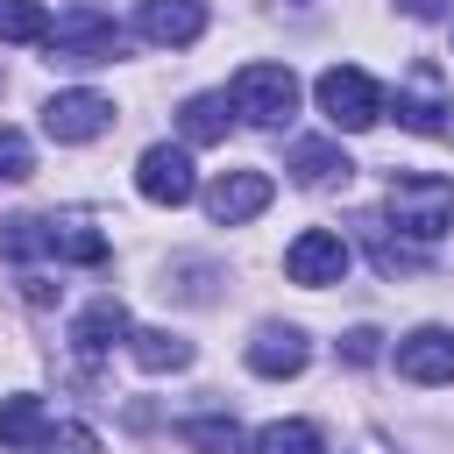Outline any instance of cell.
I'll return each mask as SVG.
<instances>
[{
  "mask_svg": "<svg viewBox=\"0 0 454 454\" xmlns=\"http://www.w3.org/2000/svg\"><path fill=\"white\" fill-rule=\"evenodd\" d=\"M312 99H319V114H326L340 135H362V128L383 121V85H376L369 71H355V64H326L319 85H312Z\"/></svg>",
  "mask_w": 454,
  "mask_h": 454,
  "instance_id": "3",
  "label": "cell"
},
{
  "mask_svg": "<svg viewBox=\"0 0 454 454\" xmlns=\"http://www.w3.org/2000/svg\"><path fill=\"white\" fill-rule=\"evenodd\" d=\"M284 277H291V284H305V291L340 284V277H348V241H340L333 227H305V234L284 248Z\"/></svg>",
  "mask_w": 454,
  "mask_h": 454,
  "instance_id": "5",
  "label": "cell"
},
{
  "mask_svg": "<svg viewBox=\"0 0 454 454\" xmlns=\"http://www.w3.org/2000/svg\"><path fill=\"white\" fill-rule=\"evenodd\" d=\"M284 170H291L305 192H326V184H348V177H355V163L340 156V142H291Z\"/></svg>",
  "mask_w": 454,
  "mask_h": 454,
  "instance_id": "13",
  "label": "cell"
},
{
  "mask_svg": "<svg viewBox=\"0 0 454 454\" xmlns=\"http://www.w3.org/2000/svg\"><path fill=\"white\" fill-rule=\"evenodd\" d=\"M270 177L262 170H220L213 184H206V213L220 220V227H241V220H255L262 206H270Z\"/></svg>",
  "mask_w": 454,
  "mask_h": 454,
  "instance_id": "8",
  "label": "cell"
},
{
  "mask_svg": "<svg viewBox=\"0 0 454 454\" xmlns=\"http://www.w3.org/2000/svg\"><path fill=\"white\" fill-rule=\"evenodd\" d=\"M248 454H326V440H319L312 419H277V426H262L248 440Z\"/></svg>",
  "mask_w": 454,
  "mask_h": 454,
  "instance_id": "18",
  "label": "cell"
},
{
  "mask_svg": "<svg viewBox=\"0 0 454 454\" xmlns=\"http://www.w3.org/2000/svg\"><path fill=\"white\" fill-rule=\"evenodd\" d=\"M177 440H184L192 454H248V440H241V426H234V419H184V426H177Z\"/></svg>",
  "mask_w": 454,
  "mask_h": 454,
  "instance_id": "20",
  "label": "cell"
},
{
  "mask_svg": "<svg viewBox=\"0 0 454 454\" xmlns=\"http://www.w3.org/2000/svg\"><path fill=\"white\" fill-rule=\"evenodd\" d=\"M0 177H7V184L35 177V149H28V135H21V128H0Z\"/></svg>",
  "mask_w": 454,
  "mask_h": 454,
  "instance_id": "24",
  "label": "cell"
},
{
  "mask_svg": "<svg viewBox=\"0 0 454 454\" xmlns=\"http://www.w3.org/2000/svg\"><path fill=\"white\" fill-rule=\"evenodd\" d=\"M43 440H50L43 397H7V404H0V447H7V454H35Z\"/></svg>",
  "mask_w": 454,
  "mask_h": 454,
  "instance_id": "14",
  "label": "cell"
},
{
  "mask_svg": "<svg viewBox=\"0 0 454 454\" xmlns=\"http://www.w3.org/2000/svg\"><path fill=\"white\" fill-rule=\"evenodd\" d=\"M0 255H7V262H35V255H50V220H35V213L0 220Z\"/></svg>",
  "mask_w": 454,
  "mask_h": 454,
  "instance_id": "19",
  "label": "cell"
},
{
  "mask_svg": "<svg viewBox=\"0 0 454 454\" xmlns=\"http://www.w3.org/2000/svg\"><path fill=\"white\" fill-rule=\"evenodd\" d=\"M0 43H50V7L43 0H0Z\"/></svg>",
  "mask_w": 454,
  "mask_h": 454,
  "instance_id": "21",
  "label": "cell"
},
{
  "mask_svg": "<svg viewBox=\"0 0 454 454\" xmlns=\"http://www.w3.org/2000/svg\"><path fill=\"white\" fill-rule=\"evenodd\" d=\"M177 128H184V142H227V128H234V99H227V92H199V99H184Z\"/></svg>",
  "mask_w": 454,
  "mask_h": 454,
  "instance_id": "15",
  "label": "cell"
},
{
  "mask_svg": "<svg viewBox=\"0 0 454 454\" xmlns=\"http://www.w3.org/2000/svg\"><path fill=\"white\" fill-rule=\"evenodd\" d=\"M411 21H433V14H447V0H397Z\"/></svg>",
  "mask_w": 454,
  "mask_h": 454,
  "instance_id": "27",
  "label": "cell"
},
{
  "mask_svg": "<svg viewBox=\"0 0 454 454\" xmlns=\"http://www.w3.org/2000/svg\"><path fill=\"white\" fill-rule=\"evenodd\" d=\"M106 128H114V99L106 92H57L43 106V135L50 142H92Z\"/></svg>",
  "mask_w": 454,
  "mask_h": 454,
  "instance_id": "6",
  "label": "cell"
},
{
  "mask_svg": "<svg viewBox=\"0 0 454 454\" xmlns=\"http://www.w3.org/2000/svg\"><path fill=\"white\" fill-rule=\"evenodd\" d=\"M383 213L397 220V234H411V241H440V234L454 227V184L433 177V170H404V177H390Z\"/></svg>",
  "mask_w": 454,
  "mask_h": 454,
  "instance_id": "1",
  "label": "cell"
},
{
  "mask_svg": "<svg viewBox=\"0 0 454 454\" xmlns=\"http://www.w3.org/2000/svg\"><path fill=\"white\" fill-rule=\"evenodd\" d=\"M43 454H99V433L92 426H50Z\"/></svg>",
  "mask_w": 454,
  "mask_h": 454,
  "instance_id": "25",
  "label": "cell"
},
{
  "mask_svg": "<svg viewBox=\"0 0 454 454\" xmlns=\"http://www.w3.org/2000/svg\"><path fill=\"white\" fill-rule=\"evenodd\" d=\"M340 355L362 369V362H376V355H383V333H376V326H348V333H340Z\"/></svg>",
  "mask_w": 454,
  "mask_h": 454,
  "instance_id": "26",
  "label": "cell"
},
{
  "mask_svg": "<svg viewBox=\"0 0 454 454\" xmlns=\"http://www.w3.org/2000/svg\"><path fill=\"white\" fill-rule=\"evenodd\" d=\"M128 355H135V369L163 376V369H184V362H192V340H177V333H163V326H135V333H128Z\"/></svg>",
  "mask_w": 454,
  "mask_h": 454,
  "instance_id": "16",
  "label": "cell"
},
{
  "mask_svg": "<svg viewBox=\"0 0 454 454\" xmlns=\"http://www.w3.org/2000/svg\"><path fill=\"white\" fill-rule=\"evenodd\" d=\"M135 28H142L156 50H184V43L206 35V7H199V0H142Z\"/></svg>",
  "mask_w": 454,
  "mask_h": 454,
  "instance_id": "10",
  "label": "cell"
},
{
  "mask_svg": "<svg viewBox=\"0 0 454 454\" xmlns=\"http://www.w3.org/2000/svg\"><path fill=\"white\" fill-rule=\"evenodd\" d=\"M312 362V340L298 333V326H262L255 340H248V369L255 376H298Z\"/></svg>",
  "mask_w": 454,
  "mask_h": 454,
  "instance_id": "12",
  "label": "cell"
},
{
  "mask_svg": "<svg viewBox=\"0 0 454 454\" xmlns=\"http://www.w3.org/2000/svg\"><path fill=\"white\" fill-rule=\"evenodd\" d=\"M128 333H135V326H128V312H121L114 298H99V305H85V312L71 319V355L92 369V362H99V355H114Z\"/></svg>",
  "mask_w": 454,
  "mask_h": 454,
  "instance_id": "11",
  "label": "cell"
},
{
  "mask_svg": "<svg viewBox=\"0 0 454 454\" xmlns=\"http://www.w3.org/2000/svg\"><path fill=\"white\" fill-rule=\"evenodd\" d=\"M362 234H369V255H376V270H383V277L419 270V255H411L404 241H390V227H383V220H362Z\"/></svg>",
  "mask_w": 454,
  "mask_h": 454,
  "instance_id": "23",
  "label": "cell"
},
{
  "mask_svg": "<svg viewBox=\"0 0 454 454\" xmlns=\"http://www.w3.org/2000/svg\"><path fill=\"white\" fill-rule=\"evenodd\" d=\"M227 99H234V114L255 121V128H284V121L298 114V78H291V64H241Z\"/></svg>",
  "mask_w": 454,
  "mask_h": 454,
  "instance_id": "4",
  "label": "cell"
},
{
  "mask_svg": "<svg viewBox=\"0 0 454 454\" xmlns=\"http://www.w3.org/2000/svg\"><path fill=\"white\" fill-rule=\"evenodd\" d=\"M397 376L404 383H454V333L447 326H419L397 340Z\"/></svg>",
  "mask_w": 454,
  "mask_h": 454,
  "instance_id": "9",
  "label": "cell"
},
{
  "mask_svg": "<svg viewBox=\"0 0 454 454\" xmlns=\"http://www.w3.org/2000/svg\"><path fill=\"white\" fill-rule=\"evenodd\" d=\"M135 192H142L149 206H184V199L199 192V177H192V156H184V149H170V142L142 149V163H135Z\"/></svg>",
  "mask_w": 454,
  "mask_h": 454,
  "instance_id": "7",
  "label": "cell"
},
{
  "mask_svg": "<svg viewBox=\"0 0 454 454\" xmlns=\"http://www.w3.org/2000/svg\"><path fill=\"white\" fill-rule=\"evenodd\" d=\"M50 255H64V262H106V234L92 227V220H50Z\"/></svg>",
  "mask_w": 454,
  "mask_h": 454,
  "instance_id": "17",
  "label": "cell"
},
{
  "mask_svg": "<svg viewBox=\"0 0 454 454\" xmlns=\"http://www.w3.org/2000/svg\"><path fill=\"white\" fill-rule=\"evenodd\" d=\"M50 64H114L121 57V28L114 14H99L92 0H71L57 21H50Z\"/></svg>",
  "mask_w": 454,
  "mask_h": 454,
  "instance_id": "2",
  "label": "cell"
},
{
  "mask_svg": "<svg viewBox=\"0 0 454 454\" xmlns=\"http://www.w3.org/2000/svg\"><path fill=\"white\" fill-rule=\"evenodd\" d=\"M397 121L411 135H454V114L440 99H426V92H397Z\"/></svg>",
  "mask_w": 454,
  "mask_h": 454,
  "instance_id": "22",
  "label": "cell"
}]
</instances>
